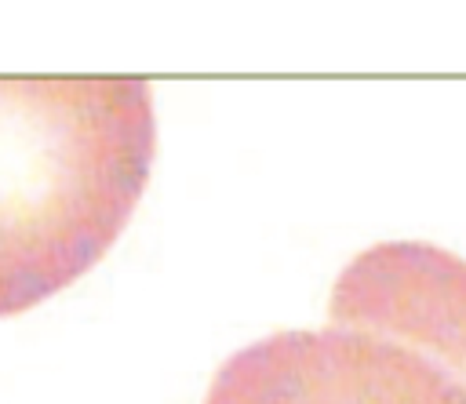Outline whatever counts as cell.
Returning a JSON list of instances; mask_svg holds the SVG:
<instances>
[{
    "instance_id": "obj_2",
    "label": "cell",
    "mask_w": 466,
    "mask_h": 404,
    "mask_svg": "<svg viewBox=\"0 0 466 404\" xmlns=\"http://www.w3.org/2000/svg\"><path fill=\"white\" fill-rule=\"evenodd\" d=\"M204 404H466V386L411 342L331 324L237 349Z\"/></svg>"
},
{
    "instance_id": "obj_1",
    "label": "cell",
    "mask_w": 466,
    "mask_h": 404,
    "mask_svg": "<svg viewBox=\"0 0 466 404\" xmlns=\"http://www.w3.org/2000/svg\"><path fill=\"white\" fill-rule=\"evenodd\" d=\"M153 149L146 80H0V317L69 288L113 247Z\"/></svg>"
},
{
    "instance_id": "obj_3",
    "label": "cell",
    "mask_w": 466,
    "mask_h": 404,
    "mask_svg": "<svg viewBox=\"0 0 466 404\" xmlns=\"http://www.w3.org/2000/svg\"><path fill=\"white\" fill-rule=\"evenodd\" d=\"M331 320L411 342L466 386V258L426 240L360 251L331 288Z\"/></svg>"
}]
</instances>
